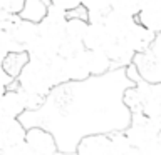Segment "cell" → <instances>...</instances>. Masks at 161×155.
I'll return each mask as SVG.
<instances>
[{"mask_svg":"<svg viewBox=\"0 0 161 155\" xmlns=\"http://www.w3.org/2000/svg\"><path fill=\"white\" fill-rule=\"evenodd\" d=\"M15 82H17V88L24 93L27 110L42 107L45 97L54 88L47 62H40L34 58H29V62L20 70L19 77L15 78Z\"/></svg>","mask_w":161,"mask_h":155,"instance_id":"6da1fadb","label":"cell"},{"mask_svg":"<svg viewBox=\"0 0 161 155\" xmlns=\"http://www.w3.org/2000/svg\"><path fill=\"white\" fill-rule=\"evenodd\" d=\"M131 150L133 147L129 145L124 133L91 135L82 138L77 147L79 153H126Z\"/></svg>","mask_w":161,"mask_h":155,"instance_id":"7a4b0ae2","label":"cell"},{"mask_svg":"<svg viewBox=\"0 0 161 155\" xmlns=\"http://www.w3.org/2000/svg\"><path fill=\"white\" fill-rule=\"evenodd\" d=\"M133 65L136 72L144 82L149 85H159L161 72H159V53H158V37L153 40L143 52H134L133 53Z\"/></svg>","mask_w":161,"mask_h":155,"instance_id":"3957f363","label":"cell"},{"mask_svg":"<svg viewBox=\"0 0 161 155\" xmlns=\"http://www.w3.org/2000/svg\"><path fill=\"white\" fill-rule=\"evenodd\" d=\"M65 22H67V13L64 10L54 7V5H47V12L40 18V22H37L39 37L45 42L59 47L64 35Z\"/></svg>","mask_w":161,"mask_h":155,"instance_id":"277c9868","label":"cell"},{"mask_svg":"<svg viewBox=\"0 0 161 155\" xmlns=\"http://www.w3.org/2000/svg\"><path fill=\"white\" fill-rule=\"evenodd\" d=\"M19 118H0V153H29Z\"/></svg>","mask_w":161,"mask_h":155,"instance_id":"5b68a950","label":"cell"},{"mask_svg":"<svg viewBox=\"0 0 161 155\" xmlns=\"http://www.w3.org/2000/svg\"><path fill=\"white\" fill-rule=\"evenodd\" d=\"M24 142L29 153H55L57 152V143H55L54 135L40 127H32L25 130Z\"/></svg>","mask_w":161,"mask_h":155,"instance_id":"8992f818","label":"cell"},{"mask_svg":"<svg viewBox=\"0 0 161 155\" xmlns=\"http://www.w3.org/2000/svg\"><path fill=\"white\" fill-rule=\"evenodd\" d=\"M37 37H39L37 23L20 17L17 23H15L8 40H10V45H12V50H25Z\"/></svg>","mask_w":161,"mask_h":155,"instance_id":"52a82bcc","label":"cell"},{"mask_svg":"<svg viewBox=\"0 0 161 155\" xmlns=\"http://www.w3.org/2000/svg\"><path fill=\"white\" fill-rule=\"evenodd\" d=\"M25 110L24 93L19 88H5L0 97V118H19Z\"/></svg>","mask_w":161,"mask_h":155,"instance_id":"ba28073f","label":"cell"},{"mask_svg":"<svg viewBox=\"0 0 161 155\" xmlns=\"http://www.w3.org/2000/svg\"><path fill=\"white\" fill-rule=\"evenodd\" d=\"M84 50H80V52L75 53V55L62 58V70H64L65 82H82V80L91 77Z\"/></svg>","mask_w":161,"mask_h":155,"instance_id":"9c48e42d","label":"cell"},{"mask_svg":"<svg viewBox=\"0 0 161 155\" xmlns=\"http://www.w3.org/2000/svg\"><path fill=\"white\" fill-rule=\"evenodd\" d=\"M103 23H104V27L108 28V32L113 35L114 38L123 40L126 35L131 32V28L134 27L136 18L133 17V15L121 13V12H116V10L109 8V12L106 13Z\"/></svg>","mask_w":161,"mask_h":155,"instance_id":"30bf717a","label":"cell"},{"mask_svg":"<svg viewBox=\"0 0 161 155\" xmlns=\"http://www.w3.org/2000/svg\"><path fill=\"white\" fill-rule=\"evenodd\" d=\"M114 40V37L108 32L104 23H89L86 27L84 37H82V45L87 50H106L109 43Z\"/></svg>","mask_w":161,"mask_h":155,"instance_id":"8fae6325","label":"cell"},{"mask_svg":"<svg viewBox=\"0 0 161 155\" xmlns=\"http://www.w3.org/2000/svg\"><path fill=\"white\" fill-rule=\"evenodd\" d=\"M136 22L154 33H159L161 28V0H148L139 7L134 15Z\"/></svg>","mask_w":161,"mask_h":155,"instance_id":"7c38bea8","label":"cell"},{"mask_svg":"<svg viewBox=\"0 0 161 155\" xmlns=\"http://www.w3.org/2000/svg\"><path fill=\"white\" fill-rule=\"evenodd\" d=\"M156 37H158V33L144 28L143 25H139L136 22L134 27L131 28V32L123 38V42L126 43V47L134 53V52H143V50H146L151 43H153V40Z\"/></svg>","mask_w":161,"mask_h":155,"instance_id":"4fadbf2b","label":"cell"},{"mask_svg":"<svg viewBox=\"0 0 161 155\" xmlns=\"http://www.w3.org/2000/svg\"><path fill=\"white\" fill-rule=\"evenodd\" d=\"M27 62H29L27 50H8L5 53V57L2 58V62H0V67H2V72L5 77H8L10 80H15Z\"/></svg>","mask_w":161,"mask_h":155,"instance_id":"5bb4252c","label":"cell"},{"mask_svg":"<svg viewBox=\"0 0 161 155\" xmlns=\"http://www.w3.org/2000/svg\"><path fill=\"white\" fill-rule=\"evenodd\" d=\"M86 52V60H87V67L91 75H103L111 68V58L104 50H84Z\"/></svg>","mask_w":161,"mask_h":155,"instance_id":"9a60e30c","label":"cell"},{"mask_svg":"<svg viewBox=\"0 0 161 155\" xmlns=\"http://www.w3.org/2000/svg\"><path fill=\"white\" fill-rule=\"evenodd\" d=\"M45 12H47V3L44 0H24V5L19 12V17L37 23L45 15Z\"/></svg>","mask_w":161,"mask_h":155,"instance_id":"2e32d148","label":"cell"},{"mask_svg":"<svg viewBox=\"0 0 161 155\" xmlns=\"http://www.w3.org/2000/svg\"><path fill=\"white\" fill-rule=\"evenodd\" d=\"M141 5H143V0H109L111 10L133 15V17L138 13V10H139Z\"/></svg>","mask_w":161,"mask_h":155,"instance_id":"e0dca14e","label":"cell"},{"mask_svg":"<svg viewBox=\"0 0 161 155\" xmlns=\"http://www.w3.org/2000/svg\"><path fill=\"white\" fill-rule=\"evenodd\" d=\"M80 7L87 13H104L111 8L109 0H80Z\"/></svg>","mask_w":161,"mask_h":155,"instance_id":"ac0fdd59","label":"cell"},{"mask_svg":"<svg viewBox=\"0 0 161 155\" xmlns=\"http://www.w3.org/2000/svg\"><path fill=\"white\" fill-rule=\"evenodd\" d=\"M49 3L60 10H64L65 13H69L80 7V0H49Z\"/></svg>","mask_w":161,"mask_h":155,"instance_id":"d6986e66","label":"cell"},{"mask_svg":"<svg viewBox=\"0 0 161 155\" xmlns=\"http://www.w3.org/2000/svg\"><path fill=\"white\" fill-rule=\"evenodd\" d=\"M22 5L24 0H2V10H7V12L12 13H19Z\"/></svg>","mask_w":161,"mask_h":155,"instance_id":"ffe728a7","label":"cell"},{"mask_svg":"<svg viewBox=\"0 0 161 155\" xmlns=\"http://www.w3.org/2000/svg\"><path fill=\"white\" fill-rule=\"evenodd\" d=\"M8 50H12L10 40L5 38V37H0V62H2V58L5 57V53H7Z\"/></svg>","mask_w":161,"mask_h":155,"instance_id":"44dd1931","label":"cell"},{"mask_svg":"<svg viewBox=\"0 0 161 155\" xmlns=\"http://www.w3.org/2000/svg\"><path fill=\"white\" fill-rule=\"evenodd\" d=\"M2 75H3V73H2ZM2 75H0V97H2V93L5 92V88H7V85H8V80H10L8 77L3 78Z\"/></svg>","mask_w":161,"mask_h":155,"instance_id":"7402d4cb","label":"cell"},{"mask_svg":"<svg viewBox=\"0 0 161 155\" xmlns=\"http://www.w3.org/2000/svg\"><path fill=\"white\" fill-rule=\"evenodd\" d=\"M0 10H2V0H0Z\"/></svg>","mask_w":161,"mask_h":155,"instance_id":"603a6c76","label":"cell"},{"mask_svg":"<svg viewBox=\"0 0 161 155\" xmlns=\"http://www.w3.org/2000/svg\"><path fill=\"white\" fill-rule=\"evenodd\" d=\"M0 73H3V72H2V67H0Z\"/></svg>","mask_w":161,"mask_h":155,"instance_id":"cb8c5ba5","label":"cell"}]
</instances>
